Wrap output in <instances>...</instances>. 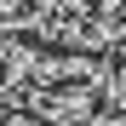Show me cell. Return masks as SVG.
<instances>
[{"mask_svg":"<svg viewBox=\"0 0 126 126\" xmlns=\"http://www.w3.org/2000/svg\"><path fill=\"white\" fill-rule=\"evenodd\" d=\"M34 115L40 120H52V126H86L97 120V92L92 86H46V92H34Z\"/></svg>","mask_w":126,"mask_h":126,"instance_id":"1","label":"cell"}]
</instances>
